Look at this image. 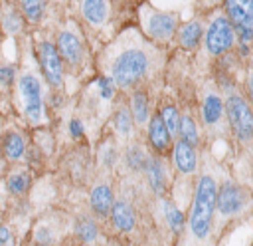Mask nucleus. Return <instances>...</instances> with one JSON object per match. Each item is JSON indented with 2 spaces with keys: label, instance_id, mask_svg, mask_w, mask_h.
<instances>
[{
  "label": "nucleus",
  "instance_id": "obj_10",
  "mask_svg": "<svg viewBox=\"0 0 253 246\" xmlns=\"http://www.w3.org/2000/svg\"><path fill=\"white\" fill-rule=\"evenodd\" d=\"M225 117V109H223V97L213 91V89H206L204 91V99H202V121L204 127L210 131H219L223 127V119Z\"/></svg>",
  "mask_w": 253,
  "mask_h": 246
},
{
  "label": "nucleus",
  "instance_id": "obj_5",
  "mask_svg": "<svg viewBox=\"0 0 253 246\" xmlns=\"http://www.w3.org/2000/svg\"><path fill=\"white\" fill-rule=\"evenodd\" d=\"M138 12L142 32L150 38V42H166L174 36L178 28V16L174 12H162L152 8L150 4H142Z\"/></svg>",
  "mask_w": 253,
  "mask_h": 246
},
{
  "label": "nucleus",
  "instance_id": "obj_36",
  "mask_svg": "<svg viewBox=\"0 0 253 246\" xmlns=\"http://www.w3.org/2000/svg\"><path fill=\"white\" fill-rule=\"evenodd\" d=\"M2 167H4V161H2V157H0V171H2Z\"/></svg>",
  "mask_w": 253,
  "mask_h": 246
},
{
  "label": "nucleus",
  "instance_id": "obj_34",
  "mask_svg": "<svg viewBox=\"0 0 253 246\" xmlns=\"http://www.w3.org/2000/svg\"><path fill=\"white\" fill-rule=\"evenodd\" d=\"M10 230H8V226H0V246H4V244H8L10 242Z\"/></svg>",
  "mask_w": 253,
  "mask_h": 246
},
{
  "label": "nucleus",
  "instance_id": "obj_20",
  "mask_svg": "<svg viewBox=\"0 0 253 246\" xmlns=\"http://www.w3.org/2000/svg\"><path fill=\"white\" fill-rule=\"evenodd\" d=\"M180 111H178V107L174 105V103H164L162 107H160V113H158V117L162 119V123H164V127H166V131H168V135H170V139H174V137H178V123H180Z\"/></svg>",
  "mask_w": 253,
  "mask_h": 246
},
{
  "label": "nucleus",
  "instance_id": "obj_4",
  "mask_svg": "<svg viewBox=\"0 0 253 246\" xmlns=\"http://www.w3.org/2000/svg\"><path fill=\"white\" fill-rule=\"evenodd\" d=\"M223 109H225L227 125L231 127L237 141L249 147L251 137H253V115H251L247 99L239 93H229L227 99H223Z\"/></svg>",
  "mask_w": 253,
  "mask_h": 246
},
{
  "label": "nucleus",
  "instance_id": "obj_14",
  "mask_svg": "<svg viewBox=\"0 0 253 246\" xmlns=\"http://www.w3.org/2000/svg\"><path fill=\"white\" fill-rule=\"evenodd\" d=\"M109 214H111V220H113L115 228L121 230V232H130L136 224V216H134V210H132L128 200H123V198L117 200L115 198Z\"/></svg>",
  "mask_w": 253,
  "mask_h": 246
},
{
  "label": "nucleus",
  "instance_id": "obj_24",
  "mask_svg": "<svg viewBox=\"0 0 253 246\" xmlns=\"http://www.w3.org/2000/svg\"><path fill=\"white\" fill-rule=\"evenodd\" d=\"M6 186H8V190H10L12 194L20 196V194H24V192L28 190V186H30V175H28L26 171H14V173L6 179Z\"/></svg>",
  "mask_w": 253,
  "mask_h": 246
},
{
  "label": "nucleus",
  "instance_id": "obj_3",
  "mask_svg": "<svg viewBox=\"0 0 253 246\" xmlns=\"http://www.w3.org/2000/svg\"><path fill=\"white\" fill-rule=\"evenodd\" d=\"M18 95L22 101L24 117L30 125H38L43 121V87L36 73H22L18 77Z\"/></svg>",
  "mask_w": 253,
  "mask_h": 246
},
{
  "label": "nucleus",
  "instance_id": "obj_9",
  "mask_svg": "<svg viewBox=\"0 0 253 246\" xmlns=\"http://www.w3.org/2000/svg\"><path fill=\"white\" fill-rule=\"evenodd\" d=\"M53 46L59 58H63L69 65H79L83 62V56H85L83 42H81V36L73 28H63L57 34V42Z\"/></svg>",
  "mask_w": 253,
  "mask_h": 246
},
{
  "label": "nucleus",
  "instance_id": "obj_19",
  "mask_svg": "<svg viewBox=\"0 0 253 246\" xmlns=\"http://www.w3.org/2000/svg\"><path fill=\"white\" fill-rule=\"evenodd\" d=\"M0 149H2L4 159H8V161H22L24 155H26L24 137H22L18 131H8V133L2 137Z\"/></svg>",
  "mask_w": 253,
  "mask_h": 246
},
{
  "label": "nucleus",
  "instance_id": "obj_23",
  "mask_svg": "<svg viewBox=\"0 0 253 246\" xmlns=\"http://www.w3.org/2000/svg\"><path fill=\"white\" fill-rule=\"evenodd\" d=\"M125 159H126V165L130 171H142L144 165H146V159L148 155L144 153V147L138 145V143H132L126 147V153H125Z\"/></svg>",
  "mask_w": 253,
  "mask_h": 246
},
{
  "label": "nucleus",
  "instance_id": "obj_27",
  "mask_svg": "<svg viewBox=\"0 0 253 246\" xmlns=\"http://www.w3.org/2000/svg\"><path fill=\"white\" fill-rule=\"evenodd\" d=\"M2 28H4V32L10 34V36L20 34L22 28H24V18H22V14H20L18 10H14V8L8 10V12H4V16H2Z\"/></svg>",
  "mask_w": 253,
  "mask_h": 246
},
{
  "label": "nucleus",
  "instance_id": "obj_25",
  "mask_svg": "<svg viewBox=\"0 0 253 246\" xmlns=\"http://www.w3.org/2000/svg\"><path fill=\"white\" fill-rule=\"evenodd\" d=\"M164 218H166V224L170 226V230L180 232V230L184 228L186 218H184L182 210H180L174 202H170V200H166V202H164Z\"/></svg>",
  "mask_w": 253,
  "mask_h": 246
},
{
  "label": "nucleus",
  "instance_id": "obj_30",
  "mask_svg": "<svg viewBox=\"0 0 253 246\" xmlns=\"http://www.w3.org/2000/svg\"><path fill=\"white\" fill-rule=\"evenodd\" d=\"M101 157H103V165H105V167H113L115 161H117V149H115V145L105 147L103 153H101Z\"/></svg>",
  "mask_w": 253,
  "mask_h": 246
},
{
  "label": "nucleus",
  "instance_id": "obj_2",
  "mask_svg": "<svg viewBox=\"0 0 253 246\" xmlns=\"http://www.w3.org/2000/svg\"><path fill=\"white\" fill-rule=\"evenodd\" d=\"M215 194H217L215 177H211L210 173L200 175L188 218V230L192 240L196 242H206L211 232V222L215 214Z\"/></svg>",
  "mask_w": 253,
  "mask_h": 246
},
{
  "label": "nucleus",
  "instance_id": "obj_21",
  "mask_svg": "<svg viewBox=\"0 0 253 246\" xmlns=\"http://www.w3.org/2000/svg\"><path fill=\"white\" fill-rule=\"evenodd\" d=\"M178 137H180V141H184L186 145H190V147H194V149H196V145H198V127H196V123H194L192 115H188V113L180 115V123H178Z\"/></svg>",
  "mask_w": 253,
  "mask_h": 246
},
{
  "label": "nucleus",
  "instance_id": "obj_12",
  "mask_svg": "<svg viewBox=\"0 0 253 246\" xmlns=\"http://www.w3.org/2000/svg\"><path fill=\"white\" fill-rule=\"evenodd\" d=\"M79 10L81 16L85 18V22L93 28H101L111 14V4L105 0H83L79 2Z\"/></svg>",
  "mask_w": 253,
  "mask_h": 246
},
{
  "label": "nucleus",
  "instance_id": "obj_29",
  "mask_svg": "<svg viewBox=\"0 0 253 246\" xmlns=\"http://www.w3.org/2000/svg\"><path fill=\"white\" fill-rule=\"evenodd\" d=\"M16 81V67L14 65H0V85L12 87Z\"/></svg>",
  "mask_w": 253,
  "mask_h": 246
},
{
  "label": "nucleus",
  "instance_id": "obj_33",
  "mask_svg": "<svg viewBox=\"0 0 253 246\" xmlns=\"http://www.w3.org/2000/svg\"><path fill=\"white\" fill-rule=\"evenodd\" d=\"M115 83H109L107 87H101L99 91H101V99H105V101H109V99H113L115 97Z\"/></svg>",
  "mask_w": 253,
  "mask_h": 246
},
{
  "label": "nucleus",
  "instance_id": "obj_7",
  "mask_svg": "<svg viewBox=\"0 0 253 246\" xmlns=\"http://www.w3.org/2000/svg\"><path fill=\"white\" fill-rule=\"evenodd\" d=\"M206 50L211 56H221L235 44V30L225 16H215L206 30Z\"/></svg>",
  "mask_w": 253,
  "mask_h": 246
},
{
  "label": "nucleus",
  "instance_id": "obj_17",
  "mask_svg": "<svg viewBox=\"0 0 253 246\" xmlns=\"http://www.w3.org/2000/svg\"><path fill=\"white\" fill-rule=\"evenodd\" d=\"M204 38V26L200 20H190L178 28V44L184 50H194Z\"/></svg>",
  "mask_w": 253,
  "mask_h": 246
},
{
  "label": "nucleus",
  "instance_id": "obj_11",
  "mask_svg": "<svg viewBox=\"0 0 253 246\" xmlns=\"http://www.w3.org/2000/svg\"><path fill=\"white\" fill-rule=\"evenodd\" d=\"M113 202H115V194H113L111 184L99 183V184H95V186L91 188V192H89V206H91V212H93L97 218L109 216Z\"/></svg>",
  "mask_w": 253,
  "mask_h": 246
},
{
  "label": "nucleus",
  "instance_id": "obj_8",
  "mask_svg": "<svg viewBox=\"0 0 253 246\" xmlns=\"http://www.w3.org/2000/svg\"><path fill=\"white\" fill-rule=\"evenodd\" d=\"M38 56H40V65H42L45 81L55 89L61 87V83H63V63H61V58H59L53 42L42 40L40 46H38Z\"/></svg>",
  "mask_w": 253,
  "mask_h": 246
},
{
  "label": "nucleus",
  "instance_id": "obj_35",
  "mask_svg": "<svg viewBox=\"0 0 253 246\" xmlns=\"http://www.w3.org/2000/svg\"><path fill=\"white\" fill-rule=\"evenodd\" d=\"M237 48H239L241 58H247L249 56V44H237Z\"/></svg>",
  "mask_w": 253,
  "mask_h": 246
},
{
  "label": "nucleus",
  "instance_id": "obj_32",
  "mask_svg": "<svg viewBox=\"0 0 253 246\" xmlns=\"http://www.w3.org/2000/svg\"><path fill=\"white\" fill-rule=\"evenodd\" d=\"M69 133H71V137H81L83 135V121L81 119H77V117H73L71 121H69Z\"/></svg>",
  "mask_w": 253,
  "mask_h": 246
},
{
  "label": "nucleus",
  "instance_id": "obj_1",
  "mask_svg": "<svg viewBox=\"0 0 253 246\" xmlns=\"http://www.w3.org/2000/svg\"><path fill=\"white\" fill-rule=\"evenodd\" d=\"M158 58L160 52L150 40L132 28L125 30L103 54L105 75L119 89H134L154 73Z\"/></svg>",
  "mask_w": 253,
  "mask_h": 246
},
{
  "label": "nucleus",
  "instance_id": "obj_28",
  "mask_svg": "<svg viewBox=\"0 0 253 246\" xmlns=\"http://www.w3.org/2000/svg\"><path fill=\"white\" fill-rule=\"evenodd\" d=\"M20 8H22V14L26 16V20L30 22H40L43 12H45V2H40V0H24L20 2Z\"/></svg>",
  "mask_w": 253,
  "mask_h": 246
},
{
  "label": "nucleus",
  "instance_id": "obj_26",
  "mask_svg": "<svg viewBox=\"0 0 253 246\" xmlns=\"http://www.w3.org/2000/svg\"><path fill=\"white\" fill-rule=\"evenodd\" d=\"M75 232H77V236H79L83 242H93V240H97L99 228H97V224H95V220H93L91 216H83V218L77 220Z\"/></svg>",
  "mask_w": 253,
  "mask_h": 246
},
{
  "label": "nucleus",
  "instance_id": "obj_22",
  "mask_svg": "<svg viewBox=\"0 0 253 246\" xmlns=\"http://www.w3.org/2000/svg\"><path fill=\"white\" fill-rule=\"evenodd\" d=\"M132 117H130V113H128V109L125 107V105H121L117 111H115V115H113V127H115V131L119 133V137H123V139H126V137H130V133H132Z\"/></svg>",
  "mask_w": 253,
  "mask_h": 246
},
{
  "label": "nucleus",
  "instance_id": "obj_6",
  "mask_svg": "<svg viewBox=\"0 0 253 246\" xmlns=\"http://www.w3.org/2000/svg\"><path fill=\"white\" fill-rule=\"evenodd\" d=\"M249 204V190L233 181H225L221 186H217L215 194V212L223 218H231L241 214Z\"/></svg>",
  "mask_w": 253,
  "mask_h": 246
},
{
  "label": "nucleus",
  "instance_id": "obj_31",
  "mask_svg": "<svg viewBox=\"0 0 253 246\" xmlns=\"http://www.w3.org/2000/svg\"><path fill=\"white\" fill-rule=\"evenodd\" d=\"M36 240L40 242V244H49L51 240H53V234H51V230L49 228H38L36 230Z\"/></svg>",
  "mask_w": 253,
  "mask_h": 246
},
{
  "label": "nucleus",
  "instance_id": "obj_18",
  "mask_svg": "<svg viewBox=\"0 0 253 246\" xmlns=\"http://www.w3.org/2000/svg\"><path fill=\"white\" fill-rule=\"evenodd\" d=\"M132 123L142 127L148 123L150 119V111H148V95L144 89H134L130 95V109H128Z\"/></svg>",
  "mask_w": 253,
  "mask_h": 246
},
{
  "label": "nucleus",
  "instance_id": "obj_16",
  "mask_svg": "<svg viewBox=\"0 0 253 246\" xmlns=\"http://www.w3.org/2000/svg\"><path fill=\"white\" fill-rule=\"evenodd\" d=\"M148 139H150V145H152V149L156 153H164L170 147V141L172 139H170V135H168L162 119L158 117V113L148 119Z\"/></svg>",
  "mask_w": 253,
  "mask_h": 246
},
{
  "label": "nucleus",
  "instance_id": "obj_13",
  "mask_svg": "<svg viewBox=\"0 0 253 246\" xmlns=\"http://www.w3.org/2000/svg\"><path fill=\"white\" fill-rule=\"evenodd\" d=\"M172 161H174V167L182 173V175H192L196 173L198 169V155H196V149L186 145L184 141H176L174 143V149H172Z\"/></svg>",
  "mask_w": 253,
  "mask_h": 246
},
{
  "label": "nucleus",
  "instance_id": "obj_15",
  "mask_svg": "<svg viewBox=\"0 0 253 246\" xmlns=\"http://www.w3.org/2000/svg\"><path fill=\"white\" fill-rule=\"evenodd\" d=\"M142 171L146 175V181H148L150 188L156 194H162L164 188H166V169H164V163L158 157H148Z\"/></svg>",
  "mask_w": 253,
  "mask_h": 246
}]
</instances>
